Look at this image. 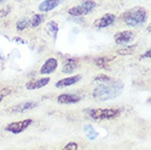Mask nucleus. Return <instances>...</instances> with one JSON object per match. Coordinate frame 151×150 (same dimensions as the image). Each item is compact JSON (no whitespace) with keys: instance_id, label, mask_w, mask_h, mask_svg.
Returning a JSON list of instances; mask_svg holds the SVG:
<instances>
[{"instance_id":"1","label":"nucleus","mask_w":151,"mask_h":150,"mask_svg":"<svg viewBox=\"0 0 151 150\" xmlns=\"http://www.w3.org/2000/svg\"><path fill=\"white\" fill-rule=\"evenodd\" d=\"M124 89V84L118 81H114V82H109V83H102L95 88L92 95L93 98L98 99V100H102V101H106V100H112V99L117 98L118 95H121Z\"/></svg>"},{"instance_id":"2","label":"nucleus","mask_w":151,"mask_h":150,"mask_svg":"<svg viewBox=\"0 0 151 150\" xmlns=\"http://www.w3.org/2000/svg\"><path fill=\"white\" fill-rule=\"evenodd\" d=\"M123 20L128 26L141 25L147 20V10L142 7L129 9L123 14Z\"/></svg>"},{"instance_id":"3","label":"nucleus","mask_w":151,"mask_h":150,"mask_svg":"<svg viewBox=\"0 0 151 150\" xmlns=\"http://www.w3.org/2000/svg\"><path fill=\"white\" fill-rule=\"evenodd\" d=\"M89 114L92 118L98 120H113L121 115V110L118 109H93L89 111Z\"/></svg>"},{"instance_id":"4","label":"nucleus","mask_w":151,"mask_h":150,"mask_svg":"<svg viewBox=\"0 0 151 150\" xmlns=\"http://www.w3.org/2000/svg\"><path fill=\"white\" fill-rule=\"evenodd\" d=\"M95 7H96L95 1H93V0H84L78 6L70 8L68 10V13L70 15H72V17H81V15L90 13Z\"/></svg>"},{"instance_id":"5","label":"nucleus","mask_w":151,"mask_h":150,"mask_svg":"<svg viewBox=\"0 0 151 150\" xmlns=\"http://www.w3.org/2000/svg\"><path fill=\"white\" fill-rule=\"evenodd\" d=\"M32 124H33V120H31V118L18 120V122H12L4 127V131H8V133H11V134H14V135H18V134L23 133L25 129H27Z\"/></svg>"},{"instance_id":"6","label":"nucleus","mask_w":151,"mask_h":150,"mask_svg":"<svg viewBox=\"0 0 151 150\" xmlns=\"http://www.w3.org/2000/svg\"><path fill=\"white\" fill-rule=\"evenodd\" d=\"M135 38V33L132 31L126 30V31H122V32H118V33L115 34L114 36V41L116 44L118 45H127L130 42Z\"/></svg>"},{"instance_id":"7","label":"nucleus","mask_w":151,"mask_h":150,"mask_svg":"<svg viewBox=\"0 0 151 150\" xmlns=\"http://www.w3.org/2000/svg\"><path fill=\"white\" fill-rule=\"evenodd\" d=\"M116 20V17L113 13H106V14L102 15L101 18H99L98 20L94 21V26L98 29H105L107 26L112 25Z\"/></svg>"},{"instance_id":"8","label":"nucleus","mask_w":151,"mask_h":150,"mask_svg":"<svg viewBox=\"0 0 151 150\" xmlns=\"http://www.w3.org/2000/svg\"><path fill=\"white\" fill-rule=\"evenodd\" d=\"M57 67H58V61H57V59L54 58V57H50L48 59H46L44 65L41 67L40 74L41 75H50V74H53L56 70Z\"/></svg>"},{"instance_id":"9","label":"nucleus","mask_w":151,"mask_h":150,"mask_svg":"<svg viewBox=\"0 0 151 150\" xmlns=\"http://www.w3.org/2000/svg\"><path fill=\"white\" fill-rule=\"evenodd\" d=\"M49 81H50V78H48V77L35 79V80H30L29 82L25 83V88H27V90H37V89H41L43 87L47 86Z\"/></svg>"},{"instance_id":"10","label":"nucleus","mask_w":151,"mask_h":150,"mask_svg":"<svg viewBox=\"0 0 151 150\" xmlns=\"http://www.w3.org/2000/svg\"><path fill=\"white\" fill-rule=\"evenodd\" d=\"M82 79V76L81 75H76V76H70V77H67V78H64L57 81L55 83V87L56 88H66V87L72 86L75 83L79 82L80 80Z\"/></svg>"},{"instance_id":"11","label":"nucleus","mask_w":151,"mask_h":150,"mask_svg":"<svg viewBox=\"0 0 151 150\" xmlns=\"http://www.w3.org/2000/svg\"><path fill=\"white\" fill-rule=\"evenodd\" d=\"M35 106H37V103H36V102H32V101L23 102V103H20V104L11 107V109L9 110V112L10 113H23V112H27V111H30V110L34 109Z\"/></svg>"},{"instance_id":"12","label":"nucleus","mask_w":151,"mask_h":150,"mask_svg":"<svg viewBox=\"0 0 151 150\" xmlns=\"http://www.w3.org/2000/svg\"><path fill=\"white\" fill-rule=\"evenodd\" d=\"M79 101H81V98L76 95V94L71 93H64L60 94L58 98H57V102L60 103V104H76Z\"/></svg>"},{"instance_id":"13","label":"nucleus","mask_w":151,"mask_h":150,"mask_svg":"<svg viewBox=\"0 0 151 150\" xmlns=\"http://www.w3.org/2000/svg\"><path fill=\"white\" fill-rule=\"evenodd\" d=\"M64 0H45L38 4V11L40 12H48L55 9L63 2Z\"/></svg>"},{"instance_id":"14","label":"nucleus","mask_w":151,"mask_h":150,"mask_svg":"<svg viewBox=\"0 0 151 150\" xmlns=\"http://www.w3.org/2000/svg\"><path fill=\"white\" fill-rule=\"evenodd\" d=\"M78 67V63L75 59H69L68 61H66V64L63 67V72L64 74H72Z\"/></svg>"},{"instance_id":"15","label":"nucleus","mask_w":151,"mask_h":150,"mask_svg":"<svg viewBox=\"0 0 151 150\" xmlns=\"http://www.w3.org/2000/svg\"><path fill=\"white\" fill-rule=\"evenodd\" d=\"M47 30L49 31V33L53 35L54 38H56L57 33H58V30H59V26H58V23L56 21H49L47 23Z\"/></svg>"},{"instance_id":"16","label":"nucleus","mask_w":151,"mask_h":150,"mask_svg":"<svg viewBox=\"0 0 151 150\" xmlns=\"http://www.w3.org/2000/svg\"><path fill=\"white\" fill-rule=\"evenodd\" d=\"M44 21V15L43 14H34L30 20V25L32 27H37L42 22Z\"/></svg>"},{"instance_id":"17","label":"nucleus","mask_w":151,"mask_h":150,"mask_svg":"<svg viewBox=\"0 0 151 150\" xmlns=\"http://www.w3.org/2000/svg\"><path fill=\"white\" fill-rule=\"evenodd\" d=\"M30 25V20L27 18H21V19L17 22V30L18 31H24L25 29H27Z\"/></svg>"},{"instance_id":"18","label":"nucleus","mask_w":151,"mask_h":150,"mask_svg":"<svg viewBox=\"0 0 151 150\" xmlns=\"http://www.w3.org/2000/svg\"><path fill=\"white\" fill-rule=\"evenodd\" d=\"M113 59H114L113 57H100V58H98V59L95 60V65L101 68H104L106 67V65L110 64Z\"/></svg>"},{"instance_id":"19","label":"nucleus","mask_w":151,"mask_h":150,"mask_svg":"<svg viewBox=\"0 0 151 150\" xmlns=\"http://www.w3.org/2000/svg\"><path fill=\"white\" fill-rule=\"evenodd\" d=\"M84 129H86V131H87V137L88 139H90V140H93V139H95L96 137H98V133L95 131V129L91 125H88V126H86L84 127Z\"/></svg>"},{"instance_id":"20","label":"nucleus","mask_w":151,"mask_h":150,"mask_svg":"<svg viewBox=\"0 0 151 150\" xmlns=\"http://www.w3.org/2000/svg\"><path fill=\"white\" fill-rule=\"evenodd\" d=\"M94 81L96 82H103V83H109L112 81V78L110 76H106L104 74H101V75H98L94 78Z\"/></svg>"},{"instance_id":"21","label":"nucleus","mask_w":151,"mask_h":150,"mask_svg":"<svg viewBox=\"0 0 151 150\" xmlns=\"http://www.w3.org/2000/svg\"><path fill=\"white\" fill-rule=\"evenodd\" d=\"M135 48H136V46H127V47H125V48L121 49V50H118L117 52V54L118 55H130L134 50H135Z\"/></svg>"},{"instance_id":"22","label":"nucleus","mask_w":151,"mask_h":150,"mask_svg":"<svg viewBox=\"0 0 151 150\" xmlns=\"http://www.w3.org/2000/svg\"><path fill=\"white\" fill-rule=\"evenodd\" d=\"M61 150H79V145L76 141H69L67 145H65Z\"/></svg>"},{"instance_id":"23","label":"nucleus","mask_w":151,"mask_h":150,"mask_svg":"<svg viewBox=\"0 0 151 150\" xmlns=\"http://www.w3.org/2000/svg\"><path fill=\"white\" fill-rule=\"evenodd\" d=\"M11 9V6H8V7L4 8V9H0V17H6L7 14H9Z\"/></svg>"},{"instance_id":"24","label":"nucleus","mask_w":151,"mask_h":150,"mask_svg":"<svg viewBox=\"0 0 151 150\" xmlns=\"http://www.w3.org/2000/svg\"><path fill=\"white\" fill-rule=\"evenodd\" d=\"M145 57H150V49L148 50L147 53H146V55H145Z\"/></svg>"},{"instance_id":"25","label":"nucleus","mask_w":151,"mask_h":150,"mask_svg":"<svg viewBox=\"0 0 151 150\" xmlns=\"http://www.w3.org/2000/svg\"><path fill=\"white\" fill-rule=\"evenodd\" d=\"M2 99H4V97H2V95H0V103L2 102Z\"/></svg>"},{"instance_id":"26","label":"nucleus","mask_w":151,"mask_h":150,"mask_svg":"<svg viewBox=\"0 0 151 150\" xmlns=\"http://www.w3.org/2000/svg\"><path fill=\"white\" fill-rule=\"evenodd\" d=\"M4 1H6V0H0V4H4Z\"/></svg>"},{"instance_id":"27","label":"nucleus","mask_w":151,"mask_h":150,"mask_svg":"<svg viewBox=\"0 0 151 150\" xmlns=\"http://www.w3.org/2000/svg\"><path fill=\"white\" fill-rule=\"evenodd\" d=\"M18 1H22V0H18Z\"/></svg>"}]
</instances>
